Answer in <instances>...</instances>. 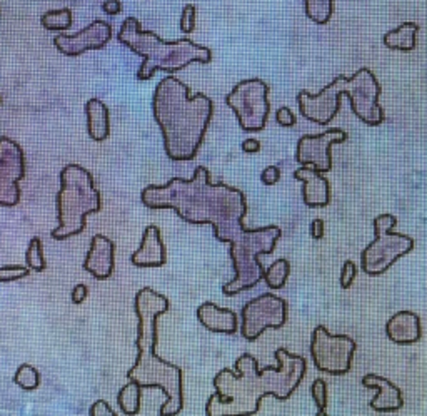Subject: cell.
Returning a JSON list of instances; mask_svg holds the SVG:
<instances>
[{
    "mask_svg": "<svg viewBox=\"0 0 427 416\" xmlns=\"http://www.w3.org/2000/svg\"><path fill=\"white\" fill-rule=\"evenodd\" d=\"M149 209H172L189 224L212 226L217 241L230 244V261L235 276L222 284V295L237 296L256 288L264 278V264L259 256L271 255L283 236L279 226L247 229L244 218L247 201L237 188L212 183L207 167L197 166L190 179L172 178L166 184H149L140 192Z\"/></svg>",
    "mask_w": 427,
    "mask_h": 416,
    "instance_id": "obj_1",
    "label": "cell"
},
{
    "mask_svg": "<svg viewBox=\"0 0 427 416\" xmlns=\"http://www.w3.org/2000/svg\"><path fill=\"white\" fill-rule=\"evenodd\" d=\"M274 358L277 366L259 369L257 358L244 353L234 369H221L212 379L216 393L209 396L206 415H256L266 396L287 401L306 377L307 361L285 348L276 350Z\"/></svg>",
    "mask_w": 427,
    "mask_h": 416,
    "instance_id": "obj_2",
    "label": "cell"
},
{
    "mask_svg": "<svg viewBox=\"0 0 427 416\" xmlns=\"http://www.w3.org/2000/svg\"><path fill=\"white\" fill-rule=\"evenodd\" d=\"M152 112L162 133L167 157L174 162L192 161L212 121V99L204 92L190 96L189 85L167 75L154 90Z\"/></svg>",
    "mask_w": 427,
    "mask_h": 416,
    "instance_id": "obj_3",
    "label": "cell"
},
{
    "mask_svg": "<svg viewBox=\"0 0 427 416\" xmlns=\"http://www.w3.org/2000/svg\"><path fill=\"white\" fill-rule=\"evenodd\" d=\"M171 310L167 296L145 286L134 298L137 316V358L127 372V379L137 381L144 388H159L166 395V403L159 415L174 416L184 408V372L180 366L162 360L157 355V319Z\"/></svg>",
    "mask_w": 427,
    "mask_h": 416,
    "instance_id": "obj_4",
    "label": "cell"
},
{
    "mask_svg": "<svg viewBox=\"0 0 427 416\" xmlns=\"http://www.w3.org/2000/svg\"><path fill=\"white\" fill-rule=\"evenodd\" d=\"M351 101L352 112L367 126H380L385 121V112L379 104L380 84L371 69L362 67L356 74L338 75L321 92L311 94L301 90L297 94V106L304 119L319 126H329L340 109V99Z\"/></svg>",
    "mask_w": 427,
    "mask_h": 416,
    "instance_id": "obj_5",
    "label": "cell"
},
{
    "mask_svg": "<svg viewBox=\"0 0 427 416\" xmlns=\"http://www.w3.org/2000/svg\"><path fill=\"white\" fill-rule=\"evenodd\" d=\"M117 40L125 45L129 51H132L135 56L144 59L137 75H135L140 82L151 80L157 71L174 74L194 62L206 66L212 61V51L206 45L195 44L190 39L167 42L152 30L142 29L139 19L135 17H127L122 22Z\"/></svg>",
    "mask_w": 427,
    "mask_h": 416,
    "instance_id": "obj_6",
    "label": "cell"
},
{
    "mask_svg": "<svg viewBox=\"0 0 427 416\" xmlns=\"http://www.w3.org/2000/svg\"><path fill=\"white\" fill-rule=\"evenodd\" d=\"M58 178L61 189L56 196L58 226L52 229L51 236L56 241H67L84 233L87 216L101 212L102 196L95 188L92 174L79 164L63 166Z\"/></svg>",
    "mask_w": 427,
    "mask_h": 416,
    "instance_id": "obj_7",
    "label": "cell"
},
{
    "mask_svg": "<svg viewBox=\"0 0 427 416\" xmlns=\"http://www.w3.org/2000/svg\"><path fill=\"white\" fill-rule=\"evenodd\" d=\"M396 224L397 219L392 214H380L374 219V241L361 252V269L366 274H384L397 259L414 250V239L407 234L394 233Z\"/></svg>",
    "mask_w": 427,
    "mask_h": 416,
    "instance_id": "obj_8",
    "label": "cell"
},
{
    "mask_svg": "<svg viewBox=\"0 0 427 416\" xmlns=\"http://www.w3.org/2000/svg\"><path fill=\"white\" fill-rule=\"evenodd\" d=\"M225 104L237 117L244 133H261L269 119V85L262 79H245L225 96Z\"/></svg>",
    "mask_w": 427,
    "mask_h": 416,
    "instance_id": "obj_9",
    "label": "cell"
},
{
    "mask_svg": "<svg viewBox=\"0 0 427 416\" xmlns=\"http://www.w3.org/2000/svg\"><path fill=\"white\" fill-rule=\"evenodd\" d=\"M356 341L347 334H330L326 326L314 328L311 336V356L321 373L342 377L351 372Z\"/></svg>",
    "mask_w": 427,
    "mask_h": 416,
    "instance_id": "obj_10",
    "label": "cell"
},
{
    "mask_svg": "<svg viewBox=\"0 0 427 416\" xmlns=\"http://www.w3.org/2000/svg\"><path fill=\"white\" fill-rule=\"evenodd\" d=\"M240 319V334L244 340L256 341L266 329H279L287 323V302L280 296L264 293L245 302Z\"/></svg>",
    "mask_w": 427,
    "mask_h": 416,
    "instance_id": "obj_11",
    "label": "cell"
},
{
    "mask_svg": "<svg viewBox=\"0 0 427 416\" xmlns=\"http://www.w3.org/2000/svg\"><path fill=\"white\" fill-rule=\"evenodd\" d=\"M25 178L24 149L13 139L0 135V206L13 207L20 202L19 183Z\"/></svg>",
    "mask_w": 427,
    "mask_h": 416,
    "instance_id": "obj_12",
    "label": "cell"
},
{
    "mask_svg": "<svg viewBox=\"0 0 427 416\" xmlns=\"http://www.w3.org/2000/svg\"><path fill=\"white\" fill-rule=\"evenodd\" d=\"M347 141V133L344 129L333 128L327 129L322 134L302 135L297 141L295 149V162L301 166H311L319 173H329L333 171V154L330 147L334 144Z\"/></svg>",
    "mask_w": 427,
    "mask_h": 416,
    "instance_id": "obj_13",
    "label": "cell"
},
{
    "mask_svg": "<svg viewBox=\"0 0 427 416\" xmlns=\"http://www.w3.org/2000/svg\"><path fill=\"white\" fill-rule=\"evenodd\" d=\"M112 25L106 20H94L85 29L74 35L58 34L54 37V45L62 56L77 57L87 51H101L112 39Z\"/></svg>",
    "mask_w": 427,
    "mask_h": 416,
    "instance_id": "obj_14",
    "label": "cell"
},
{
    "mask_svg": "<svg viewBox=\"0 0 427 416\" xmlns=\"http://www.w3.org/2000/svg\"><path fill=\"white\" fill-rule=\"evenodd\" d=\"M82 268L99 281L111 278L116 269V243L104 234H95L90 239V247Z\"/></svg>",
    "mask_w": 427,
    "mask_h": 416,
    "instance_id": "obj_15",
    "label": "cell"
},
{
    "mask_svg": "<svg viewBox=\"0 0 427 416\" xmlns=\"http://www.w3.org/2000/svg\"><path fill=\"white\" fill-rule=\"evenodd\" d=\"M130 263L140 269L162 268L167 263V250L162 243L161 229L156 224H149L144 229L137 251L130 255Z\"/></svg>",
    "mask_w": 427,
    "mask_h": 416,
    "instance_id": "obj_16",
    "label": "cell"
},
{
    "mask_svg": "<svg viewBox=\"0 0 427 416\" xmlns=\"http://www.w3.org/2000/svg\"><path fill=\"white\" fill-rule=\"evenodd\" d=\"M362 386L377 391V395L372 398L369 403L371 408L377 411V413H392V411H399L404 406L401 388L389 381L388 378L369 373L362 378Z\"/></svg>",
    "mask_w": 427,
    "mask_h": 416,
    "instance_id": "obj_17",
    "label": "cell"
},
{
    "mask_svg": "<svg viewBox=\"0 0 427 416\" xmlns=\"http://www.w3.org/2000/svg\"><path fill=\"white\" fill-rule=\"evenodd\" d=\"M294 179L301 181L304 204L311 209L330 204V184L322 173L311 166H302L294 171Z\"/></svg>",
    "mask_w": 427,
    "mask_h": 416,
    "instance_id": "obj_18",
    "label": "cell"
},
{
    "mask_svg": "<svg viewBox=\"0 0 427 416\" xmlns=\"http://www.w3.org/2000/svg\"><path fill=\"white\" fill-rule=\"evenodd\" d=\"M195 316H197L199 323H201L207 331L227 334V336H233V334L237 333V314H235L233 310L217 306L216 302H202V305L197 307V311H195Z\"/></svg>",
    "mask_w": 427,
    "mask_h": 416,
    "instance_id": "obj_19",
    "label": "cell"
},
{
    "mask_svg": "<svg viewBox=\"0 0 427 416\" xmlns=\"http://www.w3.org/2000/svg\"><path fill=\"white\" fill-rule=\"evenodd\" d=\"M385 334L396 345H414L421 340V318L412 311H399L385 323Z\"/></svg>",
    "mask_w": 427,
    "mask_h": 416,
    "instance_id": "obj_20",
    "label": "cell"
},
{
    "mask_svg": "<svg viewBox=\"0 0 427 416\" xmlns=\"http://www.w3.org/2000/svg\"><path fill=\"white\" fill-rule=\"evenodd\" d=\"M87 134L95 142H102L111 135V112L101 99H89L85 104Z\"/></svg>",
    "mask_w": 427,
    "mask_h": 416,
    "instance_id": "obj_21",
    "label": "cell"
},
{
    "mask_svg": "<svg viewBox=\"0 0 427 416\" xmlns=\"http://www.w3.org/2000/svg\"><path fill=\"white\" fill-rule=\"evenodd\" d=\"M417 32H419V25L416 22H404L396 29L389 30L383 37V42L390 51L411 52L417 45Z\"/></svg>",
    "mask_w": 427,
    "mask_h": 416,
    "instance_id": "obj_22",
    "label": "cell"
},
{
    "mask_svg": "<svg viewBox=\"0 0 427 416\" xmlns=\"http://www.w3.org/2000/svg\"><path fill=\"white\" fill-rule=\"evenodd\" d=\"M142 390L144 388L132 379H129V383L120 388L117 395V405L120 406L122 413L127 416L139 415L140 405H142Z\"/></svg>",
    "mask_w": 427,
    "mask_h": 416,
    "instance_id": "obj_23",
    "label": "cell"
},
{
    "mask_svg": "<svg viewBox=\"0 0 427 416\" xmlns=\"http://www.w3.org/2000/svg\"><path fill=\"white\" fill-rule=\"evenodd\" d=\"M307 19L317 25L329 24L334 13V0H304Z\"/></svg>",
    "mask_w": 427,
    "mask_h": 416,
    "instance_id": "obj_24",
    "label": "cell"
},
{
    "mask_svg": "<svg viewBox=\"0 0 427 416\" xmlns=\"http://www.w3.org/2000/svg\"><path fill=\"white\" fill-rule=\"evenodd\" d=\"M74 24V16L70 8H57V11H47L40 17V25L51 32H62L70 29Z\"/></svg>",
    "mask_w": 427,
    "mask_h": 416,
    "instance_id": "obj_25",
    "label": "cell"
},
{
    "mask_svg": "<svg viewBox=\"0 0 427 416\" xmlns=\"http://www.w3.org/2000/svg\"><path fill=\"white\" fill-rule=\"evenodd\" d=\"M290 274V263L287 259H277L272 263L269 268H266L264 271V281L267 286L271 289H280L285 286V281H287Z\"/></svg>",
    "mask_w": 427,
    "mask_h": 416,
    "instance_id": "obj_26",
    "label": "cell"
},
{
    "mask_svg": "<svg viewBox=\"0 0 427 416\" xmlns=\"http://www.w3.org/2000/svg\"><path fill=\"white\" fill-rule=\"evenodd\" d=\"M13 383L20 386L24 391H35L40 386V373L37 368L29 363L19 366L16 374H13Z\"/></svg>",
    "mask_w": 427,
    "mask_h": 416,
    "instance_id": "obj_27",
    "label": "cell"
},
{
    "mask_svg": "<svg viewBox=\"0 0 427 416\" xmlns=\"http://www.w3.org/2000/svg\"><path fill=\"white\" fill-rule=\"evenodd\" d=\"M25 266L30 268V271L35 273H42L47 269V261L44 256V246L40 238H32L29 243V247L25 251Z\"/></svg>",
    "mask_w": 427,
    "mask_h": 416,
    "instance_id": "obj_28",
    "label": "cell"
},
{
    "mask_svg": "<svg viewBox=\"0 0 427 416\" xmlns=\"http://www.w3.org/2000/svg\"><path fill=\"white\" fill-rule=\"evenodd\" d=\"M311 395L317 405V415L324 416L327 410V383L322 378L314 379L311 386Z\"/></svg>",
    "mask_w": 427,
    "mask_h": 416,
    "instance_id": "obj_29",
    "label": "cell"
},
{
    "mask_svg": "<svg viewBox=\"0 0 427 416\" xmlns=\"http://www.w3.org/2000/svg\"><path fill=\"white\" fill-rule=\"evenodd\" d=\"M30 274V268L20 264H11V266H2L0 268V283H13L24 279Z\"/></svg>",
    "mask_w": 427,
    "mask_h": 416,
    "instance_id": "obj_30",
    "label": "cell"
},
{
    "mask_svg": "<svg viewBox=\"0 0 427 416\" xmlns=\"http://www.w3.org/2000/svg\"><path fill=\"white\" fill-rule=\"evenodd\" d=\"M195 13H197V8L192 4H187L182 8V16H180V30L184 34H192L195 29Z\"/></svg>",
    "mask_w": 427,
    "mask_h": 416,
    "instance_id": "obj_31",
    "label": "cell"
},
{
    "mask_svg": "<svg viewBox=\"0 0 427 416\" xmlns=\"http://www.w3.org/2000/svg\"><path fill=\"white\" fill-rule=\"evenodd\" d=\"M357 266L352 263V261H346L342 266V273H340V286L344 289L351 288V284L354 283L357 276Z\"/></svg>",
    "mask_w": 427,
    "mask_h": 416,
    "instance_id": "obj_32",
    "label": "cell"
},
{
    "mask_svg": "<svg viewBox=\"0 0 427 416\" xmlns=\"http://www.w3.org/2000/svg\"><path fill=\"white\" fill-rule=\"evenodd\" d=\"M276 121L277 124L283 126V128H292V126H295V122H297L294 112L290 111L289 107H280V109H277Z\"/></svg>",
    "mask_w": 427,
    "mask_h": 416,
    "instance_id": "obj_33",
    "label": "cell"
},
{
    "mask_svg": "<svg viewBox=\"0 0 427 416\" xmlns=\"http://www.w3.org/2000/svg\"><path fill=\"white\" fill-rule=\"evenodd\" d=\"M261 181L264 186H274L280 181V169L277 166H267L261 174Z\"/></svg>",
    "mask_w": 427,
    "mask_h": 416,
    "instance_id": "obj_34",
    "label": "cell"
},
{
    "mask_svg": "<svg viewBox=\"0 0 427 416\" xmlns=\"http://www.w3.org/2000/svg\"><path fill=\"white\" fill-rule=\"evenodd\" d=\"M89 415L90 416H104V415H106V416H117L116 410H113L112 406L104 400L95 401V403L89 408Z\"/></svg>",
    "mask_w": 427,
    "mask_h": 416,
    "instance_id": "obj_35",
    "label": "cell"
},
{
    "mask_svg": "<svg viewBox=\"0 0 427 416\" xmlns=\"http://www.w3.org/2000/svg\"><path fill=\"white\" fill-rule=\"evenodd\" d=\"M87 296H89V288L85 286V284H77V286L72 289L70 298L74 305H82V302L87 300Z\"/></svg>",
    "mask_w": 427,
    "mask_h": 416,
    "instance_id": "obj_36",
    "label": "cell"
},
{
    "mask_svg": "<svg viewBox=\"0 0 427 416\" xmlns=\"http://www.w3.org/2000/svg\"><path fill=\"white\" fill-rule=\"evenodd\" d=\"M102 11L104 13H107V16H119L122 12V2L120 0H106V2L102 4Z\"/></svg>",
    "mask_w": 427,
    "mask_h": 416,
    "instance_id": "obj_37",
    "label": "cell"
},
{
    "mask_svg": "<svg viewBox=\"0 0 427 416\" xmlns=\"http://www.w3.org/2000/svg\"><path fill=\"white\" fill-rule=\"evenodd\" d=\"M311 236L312 239H316V241H319V239L324 238V221L322 219H314L311 223Z\"/></svg>",
    "mask_w": 427,
    "mask_h": 416,
    "instance_id": "obj_38",
    "label": "cell"
},
{
    "mask_svg": "<svg viewBox=\"0 0 427 416\" xmlns=\"http://www.w3.org/2000/svg\"><path fill=\"white\" fill-rule=\"evenodd\" d=\"M240 149H242L244 152L247 154H256L261 151V142L257 141V139H245V141L240 144Z\"/></svg>",
    "mask_w": 427,
    "mask_h": 416,
    "instance_id": "obj_39",
    "label": "cell"
},
{
    "mask_svg": "<svg viewBox=\"0 0 427 416\" xmlns=\"http://www.w3.org/2000/svg\"><path fill=\"white\" fill-rule=\"evenodd\" d=\"M0 104H2V96H0Z\"/></svg>",
    "mask_w": 427,
    "mask_h": 416,
    "instance_id": "obj_40",
    "label": "cell"
}]
</instances>
